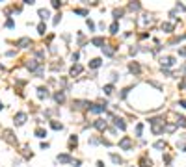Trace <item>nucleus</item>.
<instances>
[{
  "instance_id": "5",
  "label": "nucleus",
  "mask_w": 186,
  "mask_h": 167,
  "mask_svg": "<svg viewBox=\"0 0 186 167\" xmlns=\"http://www.w3.org/2000/svg\"><path fill=\"white\" fill-rule=\"evenodd\" d=\"M26 119V113H23V111H19V113L15 115V125H23Z\"/></svg>"
},
{
  "instance_id": "24",
  "label": "nucleus",
  "mask_w": 186,
  "mask_h": 167,
  "mask_svg": "<svg viewBox=\"0 0 186 167\" xmlns=\"http://www.w3.org/2000/svg\"><path fill=\"white\" fill-rule=\"evenodd\" d=\"M102 52H104L106 56H112V54H114L115 50H114V48H110V47H106V48H102Z\"/></svg>"
},
{
  "instance_id": "4",
  "label": "nucleus",
  "mask_w": 186,
  "mask_h": 167,
  "mask_svg": "<svg viewBox=\"0 0 186 167\" xmlns=\"http://www.w3.org/2000/svg\"><path fill=\"white\" fill-rule=\"evenodd\" d=\"M104 108L106 106H102V104H93V106H90V111L91 113H101V111H104Z\"/></svg>"
},
{
  "instance_id": "15",
  "label": "nucleus",
  "mask_w": 186,
  "mask_h": 167,
  "mask_svg": "<svg viewBox=\"0 0 186 167\" xmlns=\"http://www.w3.org/2000/svg\"><path fill=\"white\" fill-rule=\"evenodd\" d=\"M36 136L37 138H45L47 136V130L45 128H36Z\"/></svg>"
},
{
  "instance_id": "2",
  "label": "nucleus",
  "mask_w": 186,
  "mask_h": 167,
  "mask_svg": "<svg viewBox=\"0 0 186 167\" xmlns=\"http://www.w3.org/2000/svg\"><path fill=\"white\" fill-rule=\"evenodd\" d=\"M160 63H162V67H171V65H175V58H171V56H166V58L160 60Z\"/></svg>"
},
{
  "instance_id": "12",
  "label": "nucleus",
  "mask_w": 186,
  "mask_h": 167,
  "mask_svg": "<svg viewBox=\"0 0 186 167\" xmlns=\"http://www.w3.org/2000/svg\"><path fill=\"white\" fill-rule=\"evenodd\" d=\"M58 162L67 163V162H71V156H69V154H60V156H58Z\"/></svg>"
},
{
  "instance_id": "18",
  "label": "nucleus",
  "mask_w": 186,
  "mask_h": 167,
  "mask_svg": "<svg viewBox=\"0 0 186 167\" xmlns=\"http://www.w3.org/2000/svg\"><path fill=\"white\" fill-rule=\"evenodd\" d=\"M155 149H158V150L166 149V141H162V139H160V141H156V143H155Z\"/></svg>"
},
{
  "instance_id": "14",
  "label": "nucleus",
  "mask_w": 186,
  "mask_h": 167,
  "mask_svg": "<svg viewBox=\"0 0 186 167\" xmlns=\"http://www.w3.org/2000/svg\"><path fill=\"white\" fill-rule=\"evenodd\" d=\"M102 91H104L106 95H112V93H114V85H112V84H108V85H104V87H102Z\"/></svg>"
},
{
  "instance_id": "27",
  "label": "nucleus",
  "mask_w": 186,
  "mask_h": 167,
  "mask_svg": "<svg viewBox=\"0 0 186 167\" xmlns=\"http://www.w3.org/2000/svg\"><path fill=\"white\" fill-rule=\"evenodd\" d=\"M177 125H181V126H186V119H184V117H177Z\"/></svg>"
},
{
  "instance_id": "8",
  "label": "nucleus",
  "mask_w": 186,
  "mask_h": 167,
  "mask_svg": "<svg viewBox=\"0 0 186 167\" xmlns=\"http://www.w3.org/2000/svg\"><path fill=\"white\" fill-rule=\"evenodd\" d=\"M37 95H39V98H47L49 97V89L47 87H39L37 89Z\"/></svg>"
},
{
  "instance_id": "33",
  "label": "nucleus",
  "mask_w": 186,
  "mask_h": 167,
  "mask_svg": "<svg viewBox=\"0 0 186 167\" xmlns=\"http://www.w3.org/2000/svg\"><path fill=\"white\" fill-rule=\"evenodd\" d=\"M74 13H80V15H86L87 11H86V9H74Z\"/></svg>"
},
{
  "instance_id": "25",
  "label": "nucleus",
  "mask_w": 186,
  "mask_h": 167,
  "mask_svg": "<svg viewBox=\"0 0 186 167\" xmlns=\"http://www.w3.org/2000/svg\"><path fill=\"white\" fill-rule=\"evenodd\" d=\"M121 15H123V9H114V17L115 19H121Z\"/></svg>"
},
{
  "instance_id": "26",
  "label": "nucleus",
  "mask_w": 186,
  "mask_h": 167,
  "mask_svg": "<svg viewBox=\"0 0 186 167\" xmlns=\"http://www.w3.org/2000/svg\"><path fill=\"white\" fill-rule=\"evenodd\" d=\"M117 30H119V24H117V22H114V24L110 26V32H112V33H117Z\"/></svg>"
},
{
  "instance_id": "21",
  "label": "nucleus",
  "mask_w": 186,
  "mask_h": 167,
  "mask_svg": "<svg viewBox=\"0 0 186 167\" xmlns=\"http://www.w3.org/2000/svg\"><path fill=\"white\" fill-rule=\"evenodd\" d=\"M141 132H143V125H141V122H138V125H136V136H138V138L141 136Z\"/></svg>"
},
{
  "instance_id": "7",
  "label": "nucleus",
  "mask_w": 186,
  "mask_h": 167,
  "mask_svg": "<svg viewBox=\"0 0 186 167\" xmlns=\"http://www.w3.org/2000/svg\"><path fill=\"white\" fill-rule=\"evenodd\" d=\"M93 126H95V128H99V130H104V128H106V121H102V119H97V121L93 122Z\"/></svg>"
},
{
  "instance_id": "19",
  "label": "nucleus",
  "mask_w": 186,
  "mask_h": 167,
  "mask_svg": "<svg viewBox=\"0 0 186 167\" xmlns=\"http://www.w3.org/2000/svg\"><path fill=\"white\" fill-rule=\"evenodd\" d=\"M162 30H166L168 33L173 30V24H171V22H164V24H162Z\"/></svg>"
},
{
  "instance_id": "3",
  "label": "nucleus",
  "mask_w": 186,
  "mask_h": 167,
  "mask_svg": "<svg viewBox=\"0 0 186 167\" xmlns=\"http://www.w3.org/2000/svg\"><path fill=\"white\" fill-rule=\"evenodd\" d=\"M140 165H141V167H153V162L147 158V154H143V156L140 158Z\"/></svg>"
},
{
  "instance_id": "28",
  "label": "nucleus",
  "mask_w": 186,
  "mask_h": 167,
  "mask_svg": "<svg viewBox=\"0 0 186 167\" xmlns=\"http://www.w3.org/2000/svg\"><path fill=\"white\" fill-rule=\"evenodd\" d=\"M37 30H39V33H45V32H47V26H45V24H43V22H41V24L37 26Z\"/></svg>"
},
{
  "instance_id": "16",
  "label": "nucleus",
  "mask_w": 186,
  "mask_h": 167,
  "mask_svg": "<svg viewBox=\"0 0 186 167\" xmlns=\"http://www.w3.org/2000/svg\"><path fill=\"white\" fill-rule=\"evenodd\" d=\"M50 126H52L54 130H61V128H63L61 122H58V121H50Z\"/></svg>"
},
{
  "instance_id": "35",
  "label": "nucleus",
  "mask_w": 186,
  "mask_h": 167,
  "mask_svg": "<svg viewBox=\"0 0 186 167\" xmlns=\"http://www.w3.org/2000/svg\"><path fill=\"white\" fill-rule=\"evenodd\" d=\"M181 106H182V108H186V100H181Z\"/></svg>"
},
{
  "instance_id": "36",
  "label": "nucleus",
  "mask_w": 186,
  "mask_h": 167,
  "mask_svg": "<svg viewBox=\"0 0 186 167\" xmlns=\"http://www.w3.org/2000/svg\"><path fill=\"white\" fill-rule=\"evenodd\" d=\"M2 108H4V106H2V100H0V110H2Z\"/></svg>"
},
{
  "instance_id": "1",
  "label": "nucleus",
  "mask_w": 186,
  "mask_h": 167,
  "mask_svg": "<svg viewBox=\"0 0 186 167\" xmlns=\"http://www.w3.org/2000/svg\"><path fill=\"white\" fill-rule=\"evenodd\" d=\"M119 147L125 149V150H130V149H132V139H130L128 136H125L121 141H119Z\"/></svg>"
},
{
  "instance_id": "11",
  "label": "nucleus",
  "mask_w": 186,
  "mask_h": 167,
  "mask_svg": "<svg viewBox=\"0 0 186 167\" xmlns=\"http://www.w3.org/2000/svg\"><path fill=\"white\" fill-rule=\"evenodd\" d=\"M128 71L132 73V74H140V65H138V63H130V67H128Z\"/></svg>"
},
{
  "instance_id": "23",
  "label": "nucleus",
  "mask_w": 186,
  "mask_h": 167,
  "mask_svg": "<svg viewBox=\"0 0 186 167\" xmlns=\"http://www.w3.org/2000/svg\"><path fill=\"white\" fill-rule=\"evenodd\" d=\"M76 143H78V138H76V136H71V139H69V147H73V145L76 147Z\"/></svg>"
},
{
  "instance_id": "34",
  "label": "nucleus",
  "mask_w": 186,
  "mask_h": 167,
  "mask_svg": "<svg viewBox=\"0 0 186 167\" xmlns=\"http://www.w3.org/2000/svg\"><path fill=\"white\" fill-rule=\"evenodd\" d=\"M179 54H181V56H186V47H182V48H179Z\"/></svg>"
},
{
  "instance_id": "22",
  "label": "nucleus",
  "mask_w": 186,
  "mask_h": 167,
  "mask_svg": "<svg viewBox=\"0 0 186 167\" xmlns=\"http://www.w3.org/2000/svg\"><path fill=\"white\" fill-rule=\"evenodd\" d=\"M39 15H41V19H43V20L49 19V9H39Z\"/></svg>"
},
{
  "instance_id": "32",
  "label": "nucleus",
  "mask_w": 186,
  "mask_h": 167,
  "mask_svg": "<svg viewBox=\"0 0 186 167\" xmlns=\"http://www.w3.org/2000/svg\"><path fill=\"white\" fill-rule=\"evenodd\" d=\"M52 8H61V2H58V0H54V2H52Z\"/></svg>"
},
{
  "instance_id": "13",
  "label": "nucleus",
  "mask_w": 186,
  "mask_h": 167,
  "mask_svg": "<svg viewBox=\"0 0 186 167\" xmlns=\"http://www.w3.org/2000/svg\"><path fill=\"white\" fill-rule=\"evenodd\" d=\"M90 67H91V69H97V67H101V60H99V58H93V60L90 61Z\"/></svg>"
},
{
  "instance_id": "29",
  "label": "nucleus",
  "mask_w": 186,
  "mask_h": 167,
  "mask_svg": "<svg viewBox=\"0 0 186 167\" xmlns=\"http://www.w3.org/2000/svg\"><path fill=\"white\" fill-rule=\"evenodd\" d=\"M112 160H114V163H121V158L117 154H112Z\"/></svg>"
},
{
  "instance_id": "17",
  "label": "nucleus",
  "mask_w": 186,
  "mask_h": 167,
  "mask_svg": "<svg viewBox=\"0 0 186 167\" xmlns=\"http://www.w3.org/2000/svg\"><path fill=\"white\" fill-rule=\"evenodd\" d=\"M115 126H117V128H121V130H125V122H123V119L115 117Z\"/></svg>"
},
{
  "instance_id": "10",
  "label": "nucleus",
  "mask_w": 186,
  "mask_h": 167,
  "mask_svg": "<svg viewBox=\"0 0 186 167\" xmlns=\"http://www.w3.org/2000/svg\"><path fill=\"white\" fill-rule=\"evenodd\" d=\"M54 100H56V102H58V104H61V102H63V100H65V95H63V91H58L56 95H54Z\"/></svg>"
},
{
  "instance_id": "6",
  "label": "nucleus",
  "mask_w": 186,
  "mask_h": 167,
  "mask_svg": "<svg viewBox=\"0 0 186 167\" xmlns=\"http://www.w3.org/2000/svg\"><path fill=\"white\" fill-rule=\"evenodd\" d=\"M80 73H82V65H78V63L73 65V69H71V76H78Z\"/></svg>"
},
{
  "instance_id": "31",
  "label": "nucleus",
  "mask_w": 186,
  "mask_h": 167,
  "mask_svg": "<svg viewBox=\"0 0 186 167\" xmlns=\"http://www.w3.org/2000/svg\"><path fill=\"white\" fill-rule=\"evenodd\" d=\"M128 8H130V9H134V11H138V9H140V4H130Z\"/></svg>"
},
{
  "instance_id": "9",
  "label": "nucleus",
  "mask_w": 186,
  "mask_h": 167,
  "mask_svg": "<svg viewBox=\"0 0 186 167\" xmlns=\"http://www.w3.org/2000/svg\"><path fill=\"white\" fill-rule=\"evenodd\" d=\"M17 45H19V47H23V48H24V47H28V45H32V41H30L28 37H23V39H19V41H17Z\"/></svg>"
},
{
  "instance_id": "20",
  "label": "nucleus",
  "mask_w": 186,
  "mask_h": 167,
  "mask_svg": "<svg viewBox=\"0 0 186 167\" xmlns=\"http://www.w3.org/2000/svg\"><path fill=\"white\" fill-rule=\"evenodd\" d=\"M91 43L99 47V45H104V39H102V37H93V39H91Z\"/></svg>"
},
{
  "instance_id": "30",
  "label": "nucleus",
  "mask_w": 186,
  "mask_h": 167,
  "mask_svg": "<svg viewBox=\"0 0 186 167\" xmlns=\"http://www.w3.org/2000/svg\"><path fill=\"white\" fill-rule=\"evenodd\" d=\"M6 26H8V28H13V26H15V22H13V20H11V19H9V20H8V22H6Z\"/></svg>"
}]
</instances>
